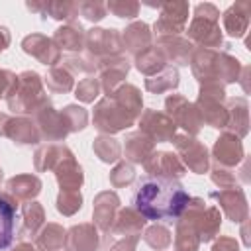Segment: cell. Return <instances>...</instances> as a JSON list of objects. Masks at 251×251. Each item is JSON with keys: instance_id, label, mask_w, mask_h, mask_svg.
<instances>
[{"instance_id": "cell-1", "label": "cell", "mask_w": 251, "mask_h": 251, "mask_svg": "<svg viewBox=\"0 0 251 251\" xmlns=\"http://www.w3.org/2000/svg\"><path fill=\"white\" fill-rule=\"evenodd\" d=\"M190 196L178 180L145 176L139 180L133 194V208L155 222H176L184 212Z\"/></svg>"}, {"instance_id": "cell-2", "label": "cell", "mask_w": 251, "mask_h": 251, "mask_svg": "<svg viewBox=\"0 0 251 251\" xmlns=\"http://www.w3.org/2000/svg\"><path fill=\"white\" fill-rule=\"evenodd\" d=\"M141 92L133 84H120L112 94H106L94 108V127L102 133H118L141 116Z\"/></svg>"}, {"instance_id": "cell-3", "label": "cell", "mask_w": 251, "mask_h": 251, "mask_svg": "<svg viewBox=\"0 0 251 251\" xmlns=\"http://www.w3.org/2000/svg\"><path fill=\"white\" fill-rule=\"evenodd\" d=\"M190 67L200 84H229L239 80L241 65L235 57L226 51L214 49H194L190 57Z\"/></svg>"}, {"instance_id": "cell-4", "label": "cell", "mask_w": 251, "mask_h": 251, "mask_svg": "<svg viewBox=\"0 0 251 251\" xmlns=\"http://www.w3.org/2000/svg\"><path fill=\"white\" fill-rule=\"evenodd\" d=\"M6 100H8V108L16 114H33L35 116L43 108L51 106V100L43 90L41 76L35 71H24L18 76V84H16L14 92Z\"/></svg>"}, {"instance_id": "cell-5", "label": "cell", "mask_w": 251, "mask_h": 251, "mask_svg": "<svg viewBox=\"0 0 251 251\" xmlns=\"http://www.w3.org/2000/svg\"><path fill=\"white\" fill-rule=\"evenodd\" d=\"M218 20H220V10L214 4H210V2L198 4L194 8V18L186 31L188 41L192 45L194 43L200 45L202 49H214V51L218 47H226Z\"/></svg>"}, {"instance_id": "cell-6", "label": "cell", "mask_w": 251, "mask_h": 251, "mask_svg": "<svg viewBox=\"0 0 251 251\" xmlns=\"http://www.w3.org/2000/svg\"><path fill=\"white\" fill-rule=\"evenodd\" d=\"M180 220L188 222L194 231L198 233L200 243H208L216 237V233L220 231V224H222V216L220 210L214 206H204L202 198H190L184 212L178 216Z\"/></svg>"}, {"instance_id": "cell-7", "label": "cell", "mask_w": 251, "mask_h": 251, "mask_svg": "<svg viewBox=\"0 0 251 251\" xmlns=\"http://www.w3.org/2000/svg\"><path fill=\"white\" fill-rule=\"evenodd\" d=\"M202 116V122L212 127L227 126V108H226V90L220 84H200L198 100L194 104Z\"/></svg>"}, {"instance_id": "cell-8", "label": "cell", "mask_w": 251, "mask_h": 251, "mask_svg": "<svg viewBox=\"0 0 251 251\" xmlns=\"http://www.w3.org/2000/svg\"><path fill=\"white\" fill-rule=\"evenodd\" d=\"M84 47L88 49V57L96 61L122 55V35L118 29H104V27H92L86 31Z\"/></svg>"}, {"instance_id": "cell-9", "label": "cell", "mask_w": 251, "mask_h": 251, "mask_svg": "<svg viewBox=\"0 0 251 251\" xmlns=\"http://www.w3.org/2000/svg\"><path fill=\"white\" fill-rule=\"evenodd\" d=\"M165 108H167V116L175 122L176 127H182L186 135H196L204 126L198 108L180 94H171L165 100Z\"/></svg>"}, {"instance_id": "cell-10", "label": "cell", "mask_w": 251, "mask_h": 251, "mask_svg": "<svg viewBox=\"0 0 251 251\" xmlns=\"http://www.w3.org/2000/svg\"><path fill=\"white\" fill-rule=\"evenodd\" d=\"M173 143L176 147V153L180 155V161H182L184 169H188L196 175H204L208 171L210 157H208L206 145L200 139L182 133V135H175Z\"/></svg>"}, {"instance_id": "cell-11", "label": "cell", "mask_w": 251, "mask_h": 251, "mask_svg": "<svg viewBox=\"0 0 251 251\" xmlns=\"http://www.w3.org/2000/svg\"><path fill=\"white\" fill-rule=\"evenodd\" d=\"M161 14L153 25L155 35H178L184 31L186 20H188V4L186 2H163Z\"/></svg>"}, {"instance_id": "cell-12", "label": "cell", "mask_w": 251, "mask_h": 251, "mask_svg": "<svg viewBox=\"0 0 251 251\" xmlns=\"http://www.w3.org/2000/svg\"><path fill=\"white\" fill-rule=\"evenodd\" d=\"M0 135L10 137L16 145H35L41 141L35 122L24 116L10 118L6 114H0Z\"/></svg>"}, {"instance_id": "cell-13", "label": "cell", "mask_w": 251, "mask_h": 251, "mask_svg": "<svg viewBox=\"0 0 251 251\" xmlns=\"http://www.w3.org/2000/svg\"><path fill=\"white\" fill-rule=\"evenodd\" d=\"M139 131L143 135H147L153 143L157 141H173L175 135H176V126L175 122L163 114V112H157V110H145L139 118Z\"/></svg>"}, {"instance_id": "cell-14", "label": "cell", "mask_w": 251, "mask_h": 251, "mask_svg": "<svg viewBox=\"0 0 251 251\" xmlns=\"http://www.w3.org/2000/svg\"><path fill=\"white\" fill-rule=\"evenodd\" d=\"M145 173L149 176H155V178H171V180H178L186 169L182 165V161L178 159V155L171 153V151H157L153 153L145 163Z\"/></svg>"}, {"instance_id": "cell-15", "label": "cell", "mask_w": 251, "mask_h": 251, "mask_svg": "<svg viewBox=\"0 0 251 251\" xmlns=\"http://www.w3.org/2000/svg\"><path fill=\"white\" fill-rule=\"evenodd\" d=\"M96 69H98V82L102 90L106 94H112L118 88V84L127 76L129 63L126 61L124 55H116V57L96 61Z\"/></svg>"}, {"instance_id": "cell-16", "label": "cell", "mask_w": 251, "mask_h": 251, "mask_svg": "<svg viewBox=\"0 0 251 251\" xmlns=\"http://www.w3.org/2000/svg\"><path fill=\"white\" fill-rule=\"evenodd\" d=\"M33 122L39 129L41 139H47V141H63L71 133V129L65 122V116L61 112H55L51 106L37 112Z\"/></svg>"}, {"instance_id": "cell-17", "label": "cell", "mask_w": 251, "mask_h": 251, "mask_svg": "<svg viewBox=\"0 0 251 251\" xmlns=\"http://www.w3.org/2000/svg\"><path fill=\"white\" fill-rule=\"evenodd\" d=\"M210 196L214 200H218L220 208L226 212V216L231 222H245L247 220V214H249L247 212V198L239 186L214 190Z\"/></svg>"}, {"instance_id": "cell-18", "label": "cell", "mask_w": 251, "mask_h": 251, "mask_svg": "<svg viewBox=\"0 0 251 251\" xmlns=\"http://www.w3.org/2000/svg\"><path fill=\"white\" fill-rule=\"evenodd\" d=\"M22 49H24L27 55L35 57V59H37L41 65H45V67H47V65L53 67L55 63L61 61V51H59V47L53 43L51 37L41 35V33H31V35L24 37Z\"/></svg>"}, {"instance_id": "cell-19", "label": "cell", "mask_w": 251, "mask_h": 251, "mask_svg": "<svg viewBox=\"0 0 251 251\" xmlns=\"http://www.w3.org/2000/svg\"><path fill=\"white\" fill-rule=\"evenodd\" d=\"M155 47L165 57L167 63H176V65H188L194 51V45L180 35H161L157 37Z\"/></svg>"}, {"instance_id": "cell-20", "label": "cell", "mask_w": 251, "mask_h": 251, "mask_svg": "<svg viewBox=\"0 0 251 251\" xmlns=\"http://www.w3.org/2000/svg\"><path fill=\"white\" fill-rule=\"evenodd\" d=\"M120 210V198L114 190H104L100 192L96 198H94V208H92V218H94V226L108 233L114 220H116V214Z\"/></svg>"}, {"instance_id": "cell-21", "label": "cell", "mask_w": 251, "mask_h": 251, "mask_svg": "<svg viewBox=\"0 0 251 251\" xmlns=\"http://www.w3.org/2000/svg\"><path fill=\"white\" fill-rule=\"evenodd\" d=\"M53 171H55V176H57V182H59L61 190H80V184H82L84 176H82V169L76 163L71 149L65 151V155L57 161Z\"/></svg>"}, {"instance_id": "cell-22", "label": "cell", "mask_w": 251, "mask_h": 251, "mask_svg": "<svg viewBox=\"0 0 251 251\" xmlns=\"http://www.w3.org/2000/svg\"><path fill=\"white\" fill-rule=\"evenodd\" d=\"M214 157L218 161L220 167H226V169H231L235 165L241 163L243 159V145H241V139L235 137L233 133H224L216 139L214 143Z\"/></svg>"}, {"instance_id": "cell-23", "label": "cell", "mask_w": 251, "mask_h": 251, "mask_svg": "<svg viewBox=\"0 0 251 251\" xmlns=\"http://www.w3.org/2000/svg\"><path fill=\"white\" fill-rule=\"evenodd\" d=\"M18 220V204L8 192H0V251L8 249L14 239Z\"/></svg>"}, {"instance_id": "cell-24", "label": "cell", "mask_w": 251, "mask_h": 251, "mask_svg": "<svg viewBox=\"0 0 251 251\" xmlns=\"http://www.w3.org/2000/svg\"><path fill=\"white\" fill-rule=\"evenodd\" d=\"M69 251H96L100 247L98 227L94 224H78L67 231Z\"/></svg>"}, {"instance_id": "cell-25", "label": "cell", "mask_w": 251, "mask_h": 251, "mask_svg": "<svg viewBox=\"0 0 251 251\" xmlns=\"http://www.w3.org/2000/svg\"><path fill=\"white\" fill-rule=\"evenodd\" d=\"M53 43L59 47V51H82L84 49V41H86V31L82 29V25L78 22H69L65 25H61L59 29H55L53 33Z\"/></svg>"}, {"instance_id": "cell-26", "label": "cell", "mask_w": 251, "mask_h": 251, "mask_svg": "<svg viewBox=\"0 0 251 251\" xmlns=\"http://www.w3.org/2000/svg\"><path fill=\"white\" fill-rule=\"evenodd\" d=\"M145 218L135 210V208H126V210H120L116 214V220L110 227V233L114 237H133V235H139L141 229L145 227Z\"/></svg>"}, {"instance_id": "cell-27", "label": "cell", "mask_w": 251, "mask_h": 251, "mask_svg": "<svg viewBox=\"0 0 251 251\" xmlns=\"http://www.w3.org/2000/svg\"><path fill=\"white\" fill-rule=\"evenodd\" d=\"M151 41H153V33L149 31V25L143 24V22L129 24L124 29V33H122V45L133 57H137L139 53H143L145 49H149L151 47Z\"/></svg>"}, {"instance_id": "cell-28", "label": "cell", "mask_w": 251, "mask_h": 251, "mask_svg": "<svg viewBox=\"0 0 251 251\" xmlns=\"http://www.w3.org/2000/svg\"><path fill=\"white\" fill-rule=\"evenodd\" d=\"M249 12H251L249 2H235L224 12L222 20H224V27H226L227 35H231V37L245 35L247 27H249Z\"/></svg>"}, {"instance_id": "cell-29", "label": "cell", "mask_w": 251, "mask_h": 251, "mask_svg": "<svg viewBox=\"0 0 251 251\" xmlns=\"http://www.w3.org/2000/svg\"><path fill=\"white\" fill-rule=\"evenodd\" d=\"M227 133H233L235 137H243L247 133V126H249V120H247V100L243 96H237V98H231L227 100Z\"/></svg>"}, {"instance_id": "cell-30", "label": "cell", "mask_w": 251, "mask_h": 251, "mask_svg": "<svg viewBox=\"0 0 251 251\" xmlns=\"http://www.w3.org/2000/svg\"><path fill=\"white\" fill-rule=\"evenodd\" d=\"M155 153V143L143 135L141 131L127 133L126 143H124V155L131 163H145L151 155Z\"/></svg>"}, {"instance_id": "cell-31", "label": "cell", "mask_w": 251, "mask_h": 251, "mask_svg": "<svg viewBox=\"0 0 251 251\" xmlns=\"http://www.w3.org/2000/svg\"><path fill=\"white\" fill-rule=\"evenodd\" d=\"M6 192L16 200H33L41 192V180L35 175H18L6 182Z\"/></svg>"}, {"instance_id": "cell-32", "label": "cell", "mask_w": 251, "mask_h": 251, "mask_svg": "<svg viewBox=\"0 0 251 251\" xmlns=\"http://www.w3.org/2000/svg\"><path fill=\"white\" fill-rule=\"evenodd\" d=\"M65 243H67V231L59 224L43 226L35 237L37 251H63Z\"/></svg>"}, {"instance_id": "cell-33", "label": "cell", "mask_w": 251, "mask_h": 251, "mask_svg": "<svg viewBox=\"0 0 251 251\" xmlns=\"http://www.w3.org/2000/svg\"><path fill=\"white\" fill-rule=\"evenodd\" d=\"M165 67H169V65H167L165 57L157 51L155 45H151L149 49H145L143 53H139L135 57V69L139 73H143L147 78L153 76V75H157V73H161Z\"/></svg>"}, {"instance_id": "cell-34", "label": "cell", "mask_w": 251, "mask_h": 251, "mask_svg": "<svg viewBox=\"0 0 251 251\" xmlns=\"http://www.w3.org/2000/svg\"><path fill=\"white\" fill-rule=\"evenodd\" d=\"M176 86H178V71L175 67H165L161 73L145 78V88L149 92H155V94L173 90Z\"/></svg>"}, {"instance_id": "cell-35", "label": "cell", "mask_w": 251, "mask_h": 251, "mask_svg": "<svg viewBox=\"0 0 251 251\" xmlns=\"http://www.w3.org/2000/svg\"><path fill=\"white\" fill-rule=\"evenodd\" d=\"M22 216H24L22 235H37V231H39V227L43 226V220H45L43 206L39 202H35V200H29V202L24 204Z\"/></svg>"}, {"instance_id": "cell-36", "label": "cell", "mask_w": 251, "mask_h": 251, "mask_svg": "<svg viewBox=\"0 0 251 251\" xmlns=\"http://www.w3.org/2000/svg\"><path fill=\"white\" fill-rule=\"evenodd\" d=\"M176 231H175V251H198L200 247V239L198 233L194 231V227L184 222V220H176Z\"/></svg>"}, {"instance_id": "cell-37", "label": "cell", "mask_w": 251, "mask_h": 251, "mask_svg": "<svg viewBox=\"0 0 251 251\" xmlns=\"http://www.w3.org/2000/svg\"><path fill=\"white\" fill-rule=\"evenodd\" d=\"M96 157L104 163H116L120 157H122V145L118 143V139L110 137V135H100L94 139V145H92Z\"/></svg>"}, {"instance_id": "cell-38", "label": "cell", "mask_w": 251, "mask_h": 251, "mask_svg": "<svg viewBox=\"0 0 251 251\" xmlns=\"http://www.w3.org/2000/svg\"><path fill=\"white\" fill-rule=\"evenodd\" d=\"M41 16H49L53 20H67V22H75V18L78 16L76 10V2H61V0H53V2H43V12Z\"/></svg>"}, {"instance_id": "cell-39", "label": "cell", "mask_w": 251, "mask_h": 251, "mask_svg": "<svg viewBox=\"0 0 251 251\" xmlns=\"http://www.w3.org/2000/svg\"><path fill=\"white\" fill-rule=\"evenodd\" d=\"M45 84L51 92H69L73 88V75L61 65V67H53L47 76H45Z\"/></svg>"}, {"instance_id": "cell-40", "label": "cell", "mask_w": 251, "mask_h": 251, "mask_svg": "<svg viewBox=\"0 0 251 251\" xmlns=\"http://www.w3.org/2000/svg\"><path fill=\"white\" fill-rule=\"evenodd\" d=\"M143 239H145V243H147L149 247H153V249H157V251H163V249H167V247L173 243L171 231H169L165 226H157V224L145 229Z\"/></svg>"}, {"instance_id": "cell-41", "label": "cell", "mask_w": 251, "mask_h": 251, "mask_svg": "<svg viewBox=\"0 0 251 251\" xmlns=\"http://www.w3.org/2000/svg\"><path fill=\"white\" fill-rule=\"evenodd\" d=\"M82 206V194L80 190H61L57 196V210L63 216H73Z\"/></svg>"}, {"instance_id": "cell-42", "label": "cell", "mask_w": 251, "mask_h": 251, "mask_svg": "<svg viewBox=\"0 0 251 251\" xmlns=\"http://www.w3.org/2000/svg\"><path fill=\"white\" fill-rule=\"evenodd\" d=\"M76 10L88 22H100L108 14L106 2H100V0H82V2H76Z\"/></svg>"}, {"instance_id": "cell-43", "label": "cell", "mask_w": 251, "mask_h": 251, "mask_svg": "<svg viewBox=\"0 0 251 251\" xmlns=\"http://www.w3.org/2000/svg\"><path fill=\"white\" fill-rule=\"evenodd\" d=\"M106 10L118 18L133 20L139 14V2H135V0H110V2H106Z\"/></svg>"}, {"instance_id": "cell-44", "label": "cell", "mask_w": 251, "mask_h": 251, "mask_svg": "<svg viewBox=\"0 0 251 251\" xmlns=\"http://www.w3.org/2000/svg\"><path fill=\"white\" fill-rule=\"evenodd\" d=\"M61 114L65 116V122H67V126H69L71 131H78V129H82V127L86 126V122H88V114H86V110L80 108V106H75V104L67 106Z\"/></svg>"}, {"instance_id": "cell-45", "label": "cell", "mask_w": 251, "mask_h": 251, "mask_svg": "<svg viewBox=\"0 0 251 251\" xmlns=\"http://www.w3.org/2000/svg\"><path fill=\"white\" fill-rule=\"evenodd\" d=\"M135 178V169L129 165V163H118L112 171H110V182L112 186L120 188V186H127L129 182H133Z\"/></svg>"}, {"instance_id": "cell-46", "label": "cell", "mask_w": 251, "mask_h": 251, "mask_svg": "<svg viewBox=\"0 0 251 251\" xmlns=\"http://www.w3.org/2000/svg\"><path fill=\"white\" fill-rule=\"evenodd\" d=\"M100 88H102V86H100L98 78L86 76V78H82V80L78 82V86L75 88V96H76L80 102H94V98L98 96Z\"/></svg>"}, {"instance_id": "cell-47", "label": "cell", "mask_w": 251, "mask_h": 251, "mask_svg": "<svg viewBox=\"0 0 251 251\" xmlns=\"http://www.w3.org/2000/svg\"><path fill=\"white\" fill-rule=\"evenodd\" d=\"M63 67L73 75V73H94L96 63L90 57H80V55H71L63 61Z\"/></svg>"}, {"instance_id": "cell-48", "label": "cell", "mask_w": 251, "mask_h": 251, "mask_svg": "<svg viewBox=\"0 0 251 251\" xmlns=\"http://www.w3.org/2000/svg\"><path fill=\"white\" fill-rule=\"evenodd\" d=\"M212 180L220 186V188H233L235 186V173L231 169H226V167H216L212 171Z\"/></svg>"}, {"instance_id": "cell-49", "label": "cell", "mask_w": 251, "mask_h": 251, "mask_svg": "<svg viewBox=\"0 0 251 251\" xmlns=\"http://www.w3.org/2000/svg\"><path fill=\"white\" fill-rule=\"evenodd\" d=\"M18 84V76L12 71L0 69V98H8Z\"/></svg>"}, {"instance_id": "cell-50", "label": "cell", "mask_w": 251, "mask_h": 251, "mask_svg": "<svg viewBox=\"0 0 251 251\" xmlns=\"http://www.w3.org/2000/svg\"><path fill=\"white\" fill-rule=\"evenodd\" d=\"M139 241V235H133V237H120L118 241H114L110 245L108 251H135V245Z\"/></svg>"}, {"instance_id": "cell-51", "label": "cell", "mask_w": 251, "mask_h": 251, "mask_svg": "<svg viewBox=\"0 0 251 251\" xmlns=\"http://www.w3.org/2000/svg\"><path fill=\"white\" fill-rule=\"evenodd\" d=\"M212 251H239V245H237V241L233 237H220L214 243Z\"/></svg>"}, {"instance_id": "cell-52", "label": "cell", "mask_w": 251, "mask_h": 251, "mask_svg": "<svg viewBox=\"0 0 251 251\" xmlns=\"http://www.w3.org/2000/svg\"><path fill=\"white\" fill-rule=\"evenodd\" d=\"M8 45H10V31H8V27L0 25V53L6 51Z\"/></svg>"}, {"instance_id": "cell-53", "label": "cell", "mask_w": 251, "mask_h": 251, "mask_svg": "<svg viewBox=\"0 0 251 251\" xmlns=\"http://www.w3.org/2000/svg\"><path fill=\"white\" fill-rule=\"evenodd\" d=\"M12 251H37V249H35L31 243H24V241H22V243H18Z\"/></svg>"}, {"instance_id": "cell-54", "label": "cell", "mask_w": 251, "mask_h": 251, "mask_svg": "<svg viewBox=\"0 0 251 251\" xmlns=\"http://www.w3.org/2000/svg\"><path fill=\"white\" fill-rule=\"evenodd\" d=\"M0 180H2V169H0Z\"/></svg>"}]
</instances>
